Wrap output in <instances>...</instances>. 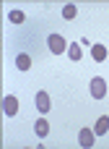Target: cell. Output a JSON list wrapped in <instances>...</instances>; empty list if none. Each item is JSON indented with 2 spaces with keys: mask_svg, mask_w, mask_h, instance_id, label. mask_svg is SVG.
<instances>
[{
  "mask_svg": "<svg viewBox=\"0 0 109 149\" xmlns=\"http://www.w3.org/2000/svg\"><path fill=\"white\" fill-rule=\"evenodd\" d=\"M47 45H49V50H52L55 55L68 52V42H65V37H62V34H49V37H47Z\"/></svg>",
  "mask_w": 109,
  "mask_h": 149,
  "instance_id": "6da1fadb",
  "label": "cell"
},
{
  "mask_svg": "<svg viewBox=\"0 0 109 149\" xmlns=\"http://www.w3.org/2000/svg\"><path fill=\"white\" fill-rule=\"evenodd\" d=\"M88 89H91V97H94V100H101V97H107V81H104L101 76H94Z\"/></svg>",
  "mask_w": 109,
  "mask_h": 149,
  "instance_id": "7a4b0ae2",
  "label": "cell"
},
{
  "mask_svg": "<svg viewBox=\"0 0 109 149\" xmlns=\"http://www.w3.org/2000/svg\"><path fill=\"white\" fill-rule=\"evenodd\" d=\"M49 107H52V100H49V94L42 89V92H36V110L42 113V115H47L49 113Z\"/></svg>",
  "mask_w": 109,
  "mask_h": 149,
  "instance_id": "3957f363",
  "label": "cell"
},
{
  "mask_svg": "<svg viewBox=\"0 0 109 149\" xmlns=\"http://www.w3.org/2000/svg\"><path fill=\"white\" fill-rule=\"evenodd\" d=\"M3 113H5L8 118H13V115L18 113V100H16L13 94H8V97H3Z\"/></svg>",
  "mask_w": 109,
  "mask_h": 149,
  "instance_id": "277c9868",
  "label": "cell"
},
{
  "mask_svg": "<svg viewBox=\"0 0 109 149\" xmlns=\"http://www.w3.org/2000/svg\"><path fill=\"white\" fill-rule=\"evenodd\" d=\"M94 136H96V134H94L91 128H81V134H78V141H81V147H86V149L94 147V141H96Z\"/></svg>",
  "mask_w": 109,
  "mask_h": 149,
  "instance_id": "5b68a950",
  "label": "cell"
},
{
  "mask_svg": "<svg viewBox=\"0 0 109 149\" xmlns=\"http://www.w3.org/2000/svg\"><path fill=\"white\" fill-rule=\"evenodd\" d=\"M91 55H94L96 63H104L107 60V47L104 45H91Z\"/></svg>",
  "mask_w": 109,
  "mask_h": 149,
  "instance_id": "8992f818",
  "label": "cell"
},
{
  "mask_svg": "<svg viewBox=\"0 0 109 149\" xmlns=\"http://www.w3.org/2000/svg\"><path fill=\"white\" fill-rule=\"evenodd\" d=\"M34 131H36L39 139H44V136L49 134V123H47V118H39V120L34 123Z\"/></svg>",
  "mask_w": 109,
  "mask_h": 149,
  "instance_id": "52a82bcc",
  "label": "cell"
},
{
  "mask_svg": "<svg viewBox=\"0 0 109 149\" xmlns=\"http://www.w3.org/2000/svg\"><path fill=\"white\" fill-rule=\"evenodd\" d=\"M16 68H18V71H29V68H31V58H29L26 52L16 55Z\"/></svg>",
  "mask_w": 109,
  "mask_h": 149,
  "instance_id": "ba28073f",
  "label": "cell"
},
{
  "mask_svg": "<svg viewBox=\"0 0 109 149\" xmlns=\"http://www.w3.org/2000/svg\"><path fill=\"white\" fill-rule=\"evenodd\" d=\"M94 134H96V136H104V134H109V118H99V120H96Z\"/></svg>",
  "mask_w": 109,
  "mask_h": 149,
  "instance_id": "9c48e42d",
  "label": "cell"
},
{
  "mask_svg": "<svg viewBox=\"0 0 109 149\" xmlns=\"http://www.w3.org/2000/svg\"><path fill=\"white\" fill-rule=\"evenodd\" d=\"M68 55H70V60H81L83 55H81V45L78 42H70L68 45Z\"/></svg>",
  "mask_w": 109,
  "mask_h": 149,
  "instance_id": "30bf717a",
  "label": "cell"
},
{
  "mask_svg": "<svg viewBox=\"0 0 109 149\" xmlns=\"http://www.w3.org/2000/svg\"><path fill=\"white\" fill-rule=\"evenodd\" d=\"M75 16H78V8H75L73 3H68V5L62 8V18H68V21H73Z\"/></svg>",
  "mask_w": 109,
  "mask_h": 149,
  "instance_id": "8fae6325",
  "label": "cell"
},
{
  "mask_svg": "<svg viewBox=\"0 0 109 149\" xmlns=\"http://www.w3.org/2000/svg\"><path fill=\"white\" fill-rule=\"evenodd\" d=\"M8 18H10V24H23V21H26V13H23V10H10Z\"/></svg>",
  "mask_w": 109,
  "mask_h": 149,
  "instance_id": "7c38bea8",
  "label": "cell"
}]
</instances>
